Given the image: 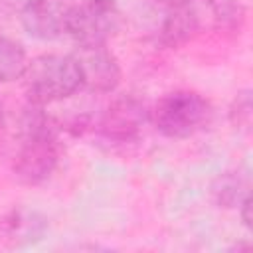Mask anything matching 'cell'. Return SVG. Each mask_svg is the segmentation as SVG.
Listing matches in <instances>:
<instances>
[{
    "instance_id": "12",
    "label": "cell",
    "mask_w": 253,
    "mask_h": 253,
    "mask_svg": "<svg viewBox=\"0 0 253 253\" xmlns=\"http://www.w3.org/2000/svg\"><path fill=\"white\" fill-rule=\"evenodd\" d=\"M211 18L219 28H239L245 18V6L241 0H210Z\"/></svg>"
},
{
    "instance_id": "7",
    "label": "cell",
    "mask_w": 253,
    "mask_h": 253,
    "mask_svg": "<svg viewBox=\"0 0 253 253\" xmlns=\"http://www.w3.org/2000/svg\"><path fill=\"white\" fill-rule=\"evenodd\" d=\"M81 73H83V89L91 93H113L123 77L119 59L107 45L93 47H77L73 53Z\"/></svg>"
},
{
    "instance_id": "1",
    "label": "cell",
    "mask_w": 253,
    "mask_h": 253,
    "mask_svg": "<svg viewBox=\"0 0 253 253\" xmlns=\"http://www.w3.org/2000/svg\"><path fill=\"white\" fill-rule=\"evenodd\" d=\"M28 101L51 105L83 89V73L73 53H43L28 61L24 71Z\"/></svg>"
},
{
    "instance_id": "13",
    "label": "cell",
    "mask_w": 253,
    "mask_h": 253,
    "mask_svg": "<svg viewBox=\"0 0 253 253\" xmlns=\"http://www.w3.org/2000/svg\"><path fill=\"white\" fill-rule=\"evenodd\" d=\"M251 210H253V198H251V194H249V196L243 198V202L237 206L239 219H241V223H243L245 229H251V227H253V213H251Z\"/></svg>"
},
{
    "instance_id": "4",
    "label": "cell",
    "mask_w": 253,
    "mask_h": 253,
    "mask_svg": "<svg viewBox=\"0 0 253 253\" xmlns=\"http://www.w3.org/2000/svg\"><path fill=\"white\" fill-rule=\"evenodd\" d=\"M61 160V142L57 126L22 134L12 160V172L18 182L28 186L43 184L57 170Z\"/></svg>"
},
{
    "instance_id": "6",
    "label": "cell",
    "mask_w": 253,
    "mask_h": 253,
    "mask_svg": "<svg viewBox=\"0 0 253 253\" xmlns=\"http://www.w3.org/2000/svg\"><path fill=\"white\" fill-rule=\"evenodd\" d=\"M65 0H26L18 12L22 30L38 42H53L65 34Z\"/></svg>"
},
{
    "instance_id": "14",
    "label": "cell",
    "mask_w": 253,
    "mask_h": 253,
    "mask_svg": "<svg viewBox=\"0 0 253 253\" xmlns=\"http://www.w3.org/2000/svg\"><path fill=\"white\" fill-rule=\"evenodd\" d=\"M6 16H8V0H0V26L4 24Z\"/></svg>"
},
{
    "instance_id": "10",
    "label": "cell",
    "mask_w": 253,
    "mask_h": 253,
    "mask_svg": "<svg viewBox=\"0 0 253 253\" xmlns=\"http://www.w3.org/2000/svg\"><path fill=\"white\" fill-rule=\"evenodd\" d=\"M28 55L20 42L0 34V85L24 77Z\"/></svg>"
},
{
    "instance_id": "11",
    "label": "cell",
    "mask_w": 253,
    "mask_h": 253,
    "mask_svg": "<svg viewBox=\"0 0 253 253\" xmlns=\"http://www.w3.org/2000/svg\"><path fill=\"white\" fill-rule=\"evenodd\" d=\"M229 123L239 132H249L253 123V97L251 89H241L235 93L231 105H229Z\"/></svg>"
},
{
    "instance_id": "9",
    "label": "cell",
    "mask_w": 253,
    "mask_h": 253,
    "mask_svg": "<svg viewBox=\"0 0 253 253\" xmlns=\"http://www.w3.org/2000/svg\"><path fill=\"white\" fill-rule=\"evenodd\" d=\"M251 194L249 174L243 170H227L211 182V200L217 208L237 210V206Z\"/></svg>"
},
{
    "instance_id": "8",
    "label": "cell",
    "mask_w": 253,
    "mask_h": 253,
    "mask_svg": "<svg viewBox=\"0 0 253 253\" xmlns=\"http://www.w3.org/2000/svg\"><path fill=\"white\" fill-rule=\"evenodd\" d=\"M200 30V12L196 2H166L158 26V42L164 47L178 49L186 45Z\"/></svg>"
},
{
    "instance_id": "16",
    "label": "cell",
    "mask_w": 253,
    "mask_h": 253,
    "mask_svg": "<svg viewBox=\"0 0 253 253\" xmlns=\"http://www.w3.org/2000/svg\"><path fill=\"white\" fill-rule=\"evenodd\" d=\"M8 2H10V0H8Z\"/></svg>"
},
{
    "instance_id": "3",
    "label": "cell",
    "mask_w": 253,
    "mask_h": 253,
    "mask_svg": "<svg viewBox=\"0 0 253 253\" xmlns=\"http://www.w3.org/2000/svg\"><path fill=\"white\" fill-rule=\"evenodd\" d=\"M121 26L123 14L117 0H79L67 8L65 34L77 47L107 45Z\"/></svg>"
},
{
    "instance_id": "15",
    "label": "cell",
    "mask_w": 253,
    "mask_h": 253,
    "mask_svg": "<svg viewBox=\"0 0 253 253\" xmlns=\"http://www.w3.org/2000/svg\"><path fill=\"white\" fill-rule=\"evenodd\" d=\"M2 123H4V107L0 103V126H2Z\"/></svg>"
},
{
    "instance_id": "2",
    "label": "cell",
    "mask_w": 253,
    "mask_h": 253,
    "mask_svg": "<svg viewBox=\"0 0 253 253\" xmlns=\"http://www.w3.org/2000/svg\"><path fill=\"white\" fill-rule=\"evenodd\" d=\"M211 121L210 101L196 91H172L150 109V123L166 138H190Z\"/></svg>"
},
{
    "instance_id": "5",
    "label": "cell",
    "mask_w": 253,
    "mask_h": 253,
    "mask_svg": "<svg viewBox=\"0 0 253 253\" xmlns=\"http://www.w3.org/2000/svg\"><path fill=\"white\" fill-rule=\"evenodd\" d=\"M150 121V109L136 95L125 93L115 97L97 121L99 134L113 144H128L140 138L146 123Z\"/></svg>"
}]
</instances>
